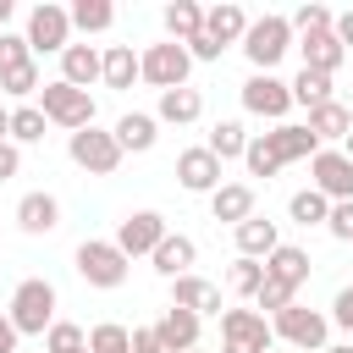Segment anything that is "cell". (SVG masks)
<instances>
[{"label":"cell","mask_w":353,"mask_h":353,"mask_svg":"<svg viewBox=\"0 0 353 353\" xmlns=\"http://www.w3.org/2000/svg\"><path fill=\"white\" fill-rule=\"evenodd\" d=\"M226 287H232L243 303H254V292L265 287V259H243V254H237L232 270H226Z\"/></svg>","instance_id":"obj_34"},{"label":"cell","mask_w":353,"mask_h":353,"mask_svg":"<svg viewBox=\"0 0 353 353\" xmlns=\"http://www.w3.org/2000/svg\"><path fill=\"white\" fill-rule=\"evenodd\" d=\"M61 83H72V88H94L99 83V44H66L61 50Z\"/></svg>","instance_id":"obj_28"},{"label":"cell","mask_w":353,"mask_h":353,"mask_svg":"<svg viewBox=\"0 0 353 353\" xmlns=\"http://www.w3.org/2000/svg\"><path fill=\"white\" fill-rule=\"evenodd\" d=\"M17 171H22V149H17L11 138H6V143H0V182H11Z\"/></svg>","instance_id":"obj_43"},{"label":"cell","mask_w":353,"mask_h":353,"mask_svg":"<svg viewBox=\"0 0 353 353\" xmlns=\"http://www.w3.org/2000/svg\"><path fill=\"white\" fill-rule=\"evenodd\" d=\"M259 143H265V154L276 160V165H292V160H314V132L303 127V121H281V127H270V132H259Z\"/></svg>","instance_id":"obj_13"},{"label":"cell","mask_w":353,"mask_h":353,"mask_svg":"<svg viewBox=\"0 0 353 353\" xmlns=\"http://www.w3.org/2000/svg\"><path fill=\"white\" fill-rule=\"evenodd\" d=\"M22 39H28L33 55H61V50L72 44V17H66V6L39 0V6L28 11V22H22Z\"/></svg>","instance_id":"obj_8"},{"label":"cell","mask_w":353,"mask_h":353,"mask_svg":"<svg viewBox=\"0 0 353 353\" xmlns=\"http://www.w3.org/2000/svg\"><path fill=\"white\" fill-rule=\"evenodd\" d=\"M287 88H292V105H303V110L336 99V94H331V77H325V72H303V66H298V77H292Z\"/></svg>","instance_id":"obj_33"},{"label":"cell","mask_w":353,"mask_h":353,"mask_svg":"<svg viewBox=\"0 0 353 353\" xmlns=\"http://www.w3.org/2000/svg\"><path fill=\"white\" fill-rule=\"evenodd\" d=\"M210 215L226 221V226H243V221L254 215V182H221V188L210 193Z\"/></svg>","instance_id":"obj_27"},{"label":"cell","mask_w":353,"mask_h":353,"mask_svg":"<svg viewBox=\"0 0 353 353\" xmlns=\"http://www.w3.org/2000/svg\"><path fill=\"white\" fill-rule=\"evenodd\" d=\"M83 342H88V331L72 325V320H55V325L44 331V353H66V347H83Z\"/></svg>","instance_id":"obj_38"},{"label":"cell","mask_w":353,"mask_h":353,"mask_svg":"<svg viewBox=\"0 0 353 353\" xmlns=\"http://www.w3.org/2000/svg\"><path fill=\"white\" fill-rule=\"evenodd\" d=\"M66 154H72V165L77 171H88V176H116L121 171V143H116V132H105V127H83V132H72L66 138Z\"/></svg>","instance_id":"obj_7"},{"label":"cell","mask_w":353,"mask_h":353,"mask_svg":"<svg viewBox=\"0 0 353 353\" xmlns=\"http://www.w3.org/2000/svg\"><path fill=\"white\" fill-rule=\"evenodd\" d=\"M11 138V105H0V143Z\"/></svg>","instance_id":"obj_47"},{"label":"cell","mask_w":353,"mask_h":353,"mask_svg":"<svg viewBox=\"0 0 353 353\" xmlns=\"http://www.w3.org/2000/svg\"><path fill=\"white\" fill-rule=\"evenodd\" d=\"M188 72H193V55H188L182 44H171V39L138 50V83H149L154 94H165V88H188Z\"/></svg>","instance_id":"obj_6"},{"label":"cell","mask_w":353,"mask_h":353,"mask_svg":"<svg viewBox=\"0 0 353 353\" xmlns=\"http://www.w3.org/2000/svg\"><path fill=\"white\" fill-rule=\"evenodd\" d=\"M331 33H336V44H342V50H353V6L331 17Z\"/></svg>","instance_id":"obj_44"},{"label":"cell","mask_w":353,"mask_h":353,"mask_svg":"<svg viewBox=\"0 0 353 353\" xmlns=\"http://www.w3.org/2000/svg\"><path fill=\"white\" fill-rule=\"evenodd\" d=\"M188 353H204V347H188Z\"/></svg>","instance_id":"obj_52"},{"label":"cell","mask_w":353,"mask_h":353,"mask_svg":"<svg viewBox=\"0 0 353 353\" xmlns=\"http://www.w3.org/2000/svg\"><path fill=\"white\" fill-rule=\"evenodd\" d=\"M243 55H248V66L254 72H276L281 66V55L292 50V22L281 17V11H265V17H254L248 22V33H243V44H237Z\"/></svg>","instance_id":"obj_3"},{"label":"cell","mask_w":353,"mask_h":353,"mask_svg":"<svg viewBox=\"0 0 353 353\" xmlns=\"http://www.w3.org/2000/svg\"><path fill=\"white\" fill-rule=\"evenodd\" d=\"M309 188L325 199V204H347L353 199V160L342 149H314L309 160Z\"/></svg>","instance_id":"obj_12"},{"label":"cell","mask_w":353,"mask_h":353,"mask_svg":"<svg viewBox=\"0 0 353 353\" xmlns=\"http://www.w3.org/2000/svg\"><path fill=\"white\" fill-rule=\"evenodd\" d=\"M176 182H182V193H215L221 188V160L204 143H193V149L176 154Z\"/></svg>","instance_id":"obj_15"},{"label":"cell","mask_w":353,"mask_h":353,"mask_svg":"<svg viewBox=\"0 0 353 353\" xmlns=\"http://www.w3.org/2000/svg\"><path fill=\"white\" fill-rule=\"evenodd\" d=\"M309 270H314V259H309V248H298V243H281V248L265 259V276L281 281V287H292V292L309 287Z\"/></svg>","instance_id":"obj_23"},{"label":"cell","mask_w":353,"mask_h":353,"mask_svg":"<svg viewBox=\"0 0 353 353\" xmlns=\"http://www.w3.org/2000/svg\"><path fill=\"white\" fill-rule=\"evenodd\" d=\"M110 132H116L121 154H149V149L160 143V121H154V110H127Z\"/></svg>","instance_id":"obj_25"},{"label":"cell","mask_w":353,"mask_h":353,"mask_svg":"<svg viewBox=\"0 0 353 353\" xmlns=\"http://www.w3.org/2000/svg\"><path fill=\"white\" fill-rule=\"evenodd\" d=\"M270 336L298 353H320V347H331V320H325V309H309L292 298L281 314H270Z\"/></svg>","instance_id":"obj_2"},{"label":"cell","mask_w":353,"mask_h":353,"mask_svg":"<svg viewBox=\"0 0 353 353\" xmlns=\"http://www.w3.org/2000/svg\"><path fill=\"white\" fill-rule=\"evenodd\" d=\"M303 127L314 132V143H320V149H336V143L353 132V110H347L342 99H325V105H314V110H309V121H303Z\"/></svg>","instance_id":"obj_21"},{"label":"cell","mask_w":353,"mask_h":353,"mask_svg":"<svg viewBox=\"0 0 353 353\" xmlns=\"http://www.w3.org/2000/svg\"><path fill=\"white\" fill-rule=\"evenodd\" d=\"M199 331H204V320L199 314H188V309H160V320H154V336H160V353H188V347H199Z\"/></svg>","instance_id":"obj_17"},{"label":"cell","mask_w":353,"mask_h":353,"mask_svg":"<svg viewBox=\"0 0 353 353\" xmlns=\"http://www.w3.org/2000/svg\"><path fill=\"white\" fill-rule=\"evenodd\" d=\"M132 353H160V336H154V325H132Z\"/></svg>","instance_id":"obj_45"},{"label":"cell","mask_w":353,"mask_h":353,"mask_svg":"<svg viewBox=\"0 0 353 353\" xmlns=\"http://www.w3.org/2000/svg\"><path fill=\"white\" fill-rule=\"evenodd\" d=\"M292 50L303 55V72H325V77H336L342 61H347V50L336 44L331 28H325V33H303V39H292Z\"/></svg>","instance_id":"obj_19"},{"label":"cell","mask_w":353,"mask_h":353,"mask_svg":"<svg viewBox=\"0 0 353 353\" xmlns=\"http://www.w3.org/2000/svg\"><path fill=\"white\" fill-rule=\"evenodd\" d=\"M325 320H331V331H342V336L353 342V281H347V287H336V298H331Z\"/></svg>","instance_id":"obj_40"},{"label":"cell","mask_w":353,"mask_h":353,"mask_svg":"<svg viewBox=\"0 0 353 353\" xmlns=\"http://www.w3.org/2000/svg\"><path fill=\"white\" fill-rule=\"evenodd\" d=\"M320 353H353V342H331V347H320Z\"/></svg>","instance_id":"obj_49"},{"label":"cell","mask_w":353,"mask_h":353,"mask_svg":"<svg viewBox=\"0 0 353 353\" xmlns=\"http://www.w3.org/2000/svg\"><path fill=\"white\" fill-rule=\"evenodd\" d=\"M331 17H336L331 6H298L287 22H292V39H303V33H325V28H331Z\"/></svg>","instance_id":"obj_37"},{"label":"cell","mask_w":353,"mask_h":353,"mask_svg":"<svg viewBox=\"0 0 353 353\" xmlns=\"http://www.w3.org/2000/svg\"><path fill=\"white\" fill-rule=\"evenodd\" d=\"M237 99H243V110L248 116H265V121H287V110H292V88H287V77H276V72H248V83L237 88Z\"/></svg>","instance_id":"obj_10"},{"label":"cell","mask_w":353,"mask_h":353,"mask_svg":"<svg viewBox=\"0 0 353 353\" xmlns=\"http://www.w3.org/2000/svg\"><path fill=\"white\" fill-rule=\"evenodd\" d=\"M248 11L237 6V0H221V6H204V39H215L221 50H232V44H243V33H248Z\"/></svg>","instance_id":"obj_18"},{"label":"cell","mask_w":353,"mask_h":353,"mask_svg":"<svg viewBox=\"0 0 353 353\" xmlns=\"http://www.w3.org/2000/svg\"><path fill=\"white\" fill-rule=\"evenodd\" d=\"M336 149H342V154H347V160H353V132H347V138H342V143H336Z\"/></svg>","instance_id":"obj_50"},{"label":"cell","mask_w":353,"mask_h":353,"mask_svg":"<svg viewBox=\"0 0 353 353\" xmlns=\"http://www.w3.org/2000/svg\"><path fill=\"white\" fill-rule=\"evenodd\" d=\"M171 303L188 309V314H199V320H221V309H226V303H221V287L204 281V276H193V270L171 281Z\"/></svg>","instance_id":"obj_14"},{"label":"cell","mask_w":353,"mask_h":353,"mask_svg":"<svg viewBox=\"0 0 353 353\" xmlns=\"http://www.w3.org/2000/svg\"><path fill=\"white\" fill-rule=\"evenodd\" d=\"M44 132H50V121H44L39 105H11V143H17V149L44 143Z\"/></svg>","instance_id":"obj_32"},{"label":"cell","mask_w":353,"mask_h":353,"mask_svg":"<svg viewBox=\"0 0 353 353\" xmlns=\"http://www.w3.org/2000/svg\"><path fill=\"white\" fill-rule=\"evenodd\" d=\"M171 226H165V215L160 210H127L121 221H116V248L127 254V259H143V254H154L160 248V237H165Z\"/></svg>","instance_id":"obj_11"},{"label":"cell","mask_w":353,"mask_h":353,"mask_svg":"<svg viewBox=\"0 0 353 353\" xmlns=\"http://www.w3.org/2000/svg\"><path fill=\"white\" fill-rule=\"evenodd\" d=\"M88 353H132V325H121V320L88 325Z\"/></svg>","instance_id":"obj_35"},{"label":"cell","mask_w":353,"mask_h":353,"mask_svg":"<svg viewBox=\"0 0 353 353\" xmlns=\"http://www.w3.org/2000/svg\"><path fill=\"white\" fill-rule=\"evenodd\" d=\"M204 116V94L188 83V88H165L160 99H154V121H165V127H193Z\"/></svg>","instance_id":"obj_24"},{"label":"cell","mask_w":353,"mask_h":353,"mask_svg":"<svg viewBox=\"0 0 353 353\" xmlns=\"http://www.w3.org/2000/svg\"><path fill=\"white\" fill-rule=\"evenodd\" d=\"M248 138H254V132H248V127H243L237 116H221V121L210 127V138H204V149H210V154H215V160L226 165V160H243V149H248Z\"/></svg>","instance_id":"obj_30"},{"label":"cell","mask_w":353,"mask_h":353,"mask_svg":"<svg viewBox=\"0 0 353 353\" xmlns=\"http://www.w3.org/2000/svg\"><path fill=\"white\" fill-rule=\"evenodd\" d=\"M17 226H22L28 237H50V232L61 226V199L44 193V188L22 193V199H17Z\"/></svg>","instance_id":"obj_16"},{"label":"cell","mask_w":353,"mask_h":353,"mask_svg":"<svg viewBox=\"0 0 353 353\" xmlns=\"http://www.w3.org/2000/svg\"><path fill=\"white\" fill-rule=\"evenodd\" d=\"M160 22H165V39H171V44H188V39L204 33V6H199V0H171V6L160 11Z\"/></svg>","instance_id":"obj_29"},{"label":"cell","mask_w":353,"mask_h":353,"mask_svg":"<svg viewBox=\"0 0 353 353\" xmlns=\"http://www.w3.org/2000/svg\"><path fill=\"white\" fill-rule=\"evenodd\" d=\"M270 320L259 309H221V353H270Z\"/></svg>","instance_id":"obj_9"},{"label":"cell","mask_w":353,"mask_h":353,"mask_svg":"<svg viewBox=\"0 0 353 353\" xmlns=\"http://www.w3.org/2000/svg\"><path fill=\"white\" fill-rule=\"evenodd\" d=\"M55 309H61V292H55V281H44V276H22V281L11 287V303H6L17 336H44V331L61 320Z\"/></svg>","instance_id":"obj_1"},{"label":"cell","mask_w":353,"mask_h":353,"mask_svg":"<svg viewBox=\"0 0 353 353\" xmlns=\"http://www.w3.org/2000/svg\"><path fill=\"white\" fill-rule=\"evenodd\" d=\"M99 83L116 88V94H127L138 83V50L132 44H105L99 50Z\"/></svg>","instance_id":"obj_26"},{"label":"cell","mask_w":353,"mask_h":353,"mask_svg":"<svg viewBox=\"0 0 353 353\" xmlns=\"http://www.w3.org/2000/svg\"><path fill=\"white\" fill-rule=\"evenodd\" d=\"M232 237H237V254L243 259H270L281 248V226L270 215H248L243 226H232Z\"/></svg>","instance_id":"obj_22"},{"label":"cell","mask_w":353,"mask_h":353,"mask_svg":"<svg viewBox=\"0 0 353 353\" xmlns=\"http://www.w3.org/2000/svg\"><path fill=\"white\" fill-rule=\"evenodd\" d=\"M39 110H44V121L61 127L66 138L83 132V127H94V94H88V88H72V83H61V77H50V83L39 88Z\"/></svg>","instance_id":"obj_4"},{"label":"cell","mask_w":353,"mask_h":353,"mask_svg":"<svg viewBox=\"0 0 353 353\" xmlns=\"http://www.w3.org/2000/svg\"><path fill=\"white\" fill-rule=\"evenodd\" d=\"M193 259H199V243H193L188 232H165V237H160V248L149 254V265H154V276H165V281H176V276H188V270H193Z\"/></svg>","instance_id":"obj_20"},{"label":"cell","mask_w":353,"mask_h":353,"mask_svg":"<svg viewBox=\"0 0 353 353\" xmlns=\"http://www.w3.org/2000/svg\"><path fill=\"white\" fill-rule=\"evenodd\" d=\"M17 342H22V336H17V325H11V314L0 309V353H22Z\"/></svg>","instance_id":"obj_46"},{"label":"cell","mask_w":353,"mask_h":353,"mask_svg":"<svg viewBox=\"0 0 353 353\" xmlns=\"http://www.w3.org/2000/svg\"><path fill=\"white\" fill-rule=\"evenodd\" d=\"M28 61H33V50H28V39L6 28V33H0V77H6V72H17V66H28Z\"/></svg>","instance_id":"obj_39"},{"label":"cell","mask_w":353,"mask_h":353,"mask_svg":"<svg viewBox=\"0 0 353 353\" xmlns=\"http://www.w3.org/2000/svg\"><path fill=\"white\" fill-rule=\"evenodd\" d=\"M325 215H331V204H325L314 188H298V193L287 199V221H298V226H325Z\"/></svg>","instance_id":"obj_36"},{"label":"cell","mask_w":353,"mask_h":353,"mask_svg":"<svg viewBox=\"0 0 353 353\" xmlns=\"http://www.w3.org/2000/svg\"><path fill=\"white\" fill-rule=\"evenodd\" d=\"M72 265H77V276H83L88 287H99V292H116V287L127 281V270H132V259H127L110 237H83L77 254H72Z\"/></svg>","instance_id":"obj_5"},{"label":"cell","mask_w":353,"mask_h":353,"mask_svg":"<svg viewBox=\"0 0 353 353\" xmlns=\"http://www.w3.org/2000/svg\"><path fill=\"white\" fill-rule=\"evenodd\" d=\"M11 17H17V6H11V0H0V33H6V22H11Z\"/></svg>","instance_id":"obj_48"},{"label":"cell","mask_w":353,"mask_h":353,"mask_svg":"<svg viewBox=\"0 0 353 353\" xmlns=\"http://www.w3.org/2000/svg\"><path fill=\"white\" fill-rule=\"evenodd\" d=\"M182 50H188V55H193V61H221V55H226V50H221V44H215V39H204V33H199V39H188V44H182Z\"/></svg>","instance_id":"obj_42"},{"label":"cell","mask_w":353,"mask_h":353,"mask_svg":"<svg viewBox=\"0 0 353 353\" xmlns=\"http://www.w3.org/2000/svg\"><path fill=\"white\" fill-rule=\"evenodd\" d=\"M325 232H331L336 243H353V199H347V204H331V215H325Z\"/></svg>","instance_id":"obj_41"},{"label":"cell","mask_w":353,"mask_h":353,"mask_svg":"<svg viewBox=\"0 0 353 353\" xmlns=\"http://www.w3.org/2000/svg\"><path fill=\"white\" fill-rule=\"evenodd\" d=\"M66 353H88V342H83V347H66Z\"/></svg>","instance_id":"obj_51"},{"label":"cell","mask_w":353,"mask_h":353,"mask_svg":"<svg viewBox=\"0 0 353 353\" xmlns=\"http://www.w3.org/2000/svg\"><path fill=\"white\" fill-rule=\"evenodd\" d=\"M66 17H72V33H110V22H116V6L110 0H72L66 6Z\"/></svg>","instance_id":"obj_31"}]
</instances>
